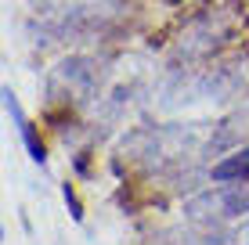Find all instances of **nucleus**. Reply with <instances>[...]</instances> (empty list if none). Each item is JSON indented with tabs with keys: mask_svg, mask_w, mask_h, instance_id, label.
Masks as SVG:
<instances>
[{
	"mask_svg": "<svg viewBox=\"0 0 249 245\" xmlns=\"http://www.w3.org/2000/svg\"><path fill=\"white\" fill-rule=\"evenodd\" d=\"M4 105H7V112L15 115V123H18V133H22V141H25V148H29V155H33V163H40L44 166L47 163V151H44V141L36 137V130H33V123L22 115V108H18V101H15L11 90H4Z\"/></svg>",
	"mask_w": 249,
	"mask_h": 245,
	"instance_id": "f257e3e1",
	"label": "nucleus"
},
{
	"mask_svg": "<svg viewBox=\"0 0 249 245\" xmlns=\"http://www.w3.org/2000/svg\"><path fill=\"white\" fill-rule=\"evenodd\" d=\"M213 180L217 184H238V180H249V145L242 151H235V155L220 159L217 166H213Z\"/></svg>",
	"mask_w": 249,
	"mask_h": 245,
	"instance_id": "f03ea898",
	"label": "nucleus"
},
{
	"mask_svg": "<svg viewBox=\"0 0 249 245\" xmlns=\"http://www.w3.org/2000/svg\"><path fill=\"white\" fill-rule=\"evenodd\" d=\"M65 202H69V209H72V220H83V209H80V198L72 195V188L65 184Z\"/></svg>",
	"mask_w": 249,
	"mask_h": 245,
	"instance_id": "7ed1b4c3",
	"label": "nucleus"
},
{
	"mask_svg": "<svg viewBox=\"0 0 249 245\" xmlns=\"http://www.w3.org/2000/svg\"><path fill=\"white\" fill-rule=\"evenodd\" d=\"M231 242H235V245H249V220L235 231V238H231Z\"/></svg>",
	"mask_w": 249,
	"mask_h": 245,
	"instance_id": "20e7f679",
	"label": "nucleus"
}]
</instances>
